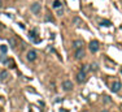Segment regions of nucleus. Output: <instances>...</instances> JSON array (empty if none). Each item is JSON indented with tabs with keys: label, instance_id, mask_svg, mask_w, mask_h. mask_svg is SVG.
<instances>
[{
	"label": "nucleus",
	"instance_id": "1",
	"mask_svg": "<svg viewBox=\"0 0 122 112\" xmlns=\"http://www.w3.org/2000/svg\"><path fill=\"white\" fill-rule=\"evenodd\" d=\"M99 48H100V45H99L97 40H91L90 42V51L91 52H97Z\"/></svg>",
	"mask_w": 122,
	"mask_h": 112
},
{
	"label": "nucleus",
	"instance_id": "2",
	"mask_svg": "<svg viewBox=\"0 0 122 112\" xmlns=\"http://www.w3.org/2000/svg\"><path fill=\"white\" fill-rule=\"evenodd\" d=\"M40 9H42V5H40L39 3H34V4H31V7H30V11L33 12L34 14L40 13Z\"/></svg>",
	"mask_w": 122,
	"mask_h": 112
},
{
	"label": "nucleus",
	"instance_id": "3",
	"mask_svg": "<svg viewBox=\"0 0 122 112\" xmlns=\"http://www.w3.org/2000/svg\"><path fill=\"white\" fill-rule=\"evenodd\" d=\"M121 87H122L121 82H120V81H114V82L112 84V87H110V90H112L113 93H118V91L121 90Z\"/></svg>",
	"mask_w": 122,
	"mask_h": 112
},
{
	"label": "nucleus",
	"instance_id": "4",
	"mask_svg": "<svg viewBox=\"0 0 122 112\" xmlns=\"http://www.w3.org/2000/svg\"><path fill=\"white\" fill-rule=\"evenodd\" d=\"M62 89L65 91H70L71 89H73V82L69 81V79H66V81L62 82Z\"/></svg>",
	"mask_w": 122,
	"mask_h": 112
},
{
	"label": "nucleus",
	"instance_id": "5",
	"mask_svg": "<svg viewBox=\"0 0 122 112\" xmlns=\"http://www.w3.org/2000/svg\"><path fill=\"white\" fill-rule=\"evenodd\" d=\"M26 59H27L29 61H34V60H36V52L34 51V50H30V51L27 52V56H26Z\"/></svg>",
	"mask_w": 122,
	"mask_h": 112
},
{
	"label": "nucleus",
	"instance_id": "6",
	"mask_svg": "<svg viewBox=\"0 0 122 112\" xmlns=\"http://www.w3.org/2000/svg\"><path fill=\"white\" fill-rule=\"evenodd\" d=\"M85 57V51H83V48L81 47V48H77V51H75V59H78V60H81V59Z\"/></svg>",
	"mask_w": 122,
	"mask_h": 112
},
{
	"label": "nucleus",
	"instance_id": "7",
	"mask_svg": "<svg viewBox=\"0 0 122 112\" xmlns=\"http://www.w3.org/2000/svg\"><path fill=\"white\" fill-rule=\"evenodd\" d=\"M29 38H30V40H33L34 43H38V42H39V39L36 38V33H35V30H31L30 33H29Z\"/></svg>",
	"mask_w": 122,
	"mask_h": 112
},
{
	"label": "nucleus",
	"instance_id": "8",
	"mask_svg": "<svg viewBox=\"0 0 122 112\" xmlns=\"http://www.w3.org/2000/svg\"><path fill=\"white\" fill-rule=\"evenodd\" d=\"M77 79H78V82H86V79H87V77H86V73L81 70V72L78 73V76H77Z\"/></svg>",
	"mask_w": 122,
	"mask_h": 112
},
{
	"label": "nucleus",
	"instance_id": "9",
	"mask_svg": "<svg viewBox=\"0 0 122 112\" xmlns=\"http://www.w3.org/2000/svg\"><path fill=\"white\" fill-rule=\"evenodd\" d=\"M8 77H9V73L7 72V70H1V72H0V81H7L8 79Z\"/></svg>",
	"mask_w": 122,
	"mask_h": 112
},
{
	"label": "nucleus",
	"instance_id": "10",
	"mask_svg": "<svg viewBox=\"0 0 122 112\" xmlns=\"http://www.w3.org/2000/svg\"><path fill=\"white\" fill-rule=\"evenodd\" d=\"M73 46H74V48L77 50V48H81V47L83 46V42L81 39H77V40H74L73 42Z\"/></svg>",
	"mask_w": 122,
	"mask_h": 112
},
{
	"label": "nucleus",
	"instance_id": "11",
	"mask_svg": "<svg viewBox=\"0 0 122 112\" xmlns=\"http://www.w3.org/2000/svg\"><path fill=\"white\" fill-rule=\"evenodd\" d=\"M73 23L75 26H81L82 25V20H81L79 17H73Z\"/></svg>",
	"mask_w": 122,
	"mask_h": 112
},
{
	"label": "nucleus",
	"instance_id": "12",
	"mask_svg": "<svg viewBox=\"0 0 122 112\" xmlns=\"http://www.w3.org/2000/svg\"><path fill=\"white\" fill-rule=\"evenodd\" d=\"M9 46L10 47H12V48H14V47H16L17 46V39H16V38H9Z\"/></svg>",
	"mask_w": 122,
	"mask_h": 112
},
{
	"label": "nucleus",
	"instance_id": "13",
	"mask_svg": "<svg viewBox=\"0 0 122 112\" xmlns=\"http://www.w3.org/2000/svg\"><path fill=\"white\" fill-rule=\"evenodd\" d=\"M61 5H62V4H61L60 0H55L53 4H52V7H53L55 9H59V8H61Z\"/></svg>",
	"mask_w": 122,
	"mask_h": 112
},
{
	"label": "nucleus",
	"instance_id": "14",
	"mask_svg": "<svg viewBox=\"0 0 122 112\" xmlns=\"http://www.w3.org/2000/svg\"><path fill=\"white\" fill-rule=\"evenodd\" d=\"M101 26H110L112 23H110V21H108V20H103V21L100 22Z\"/></svg>",
	"mask_w": 122,
	"mask_h": 112
},
{
	"label": "nucleus",
	"instance_id": "15",
	"mask_svg": "<svg viewBox=\"0 0 122 112\" xmlns=\"http://www.w3.org/2000/svg\"><path fill=\"white\" fill-rule=\"evenodd\" d=\"M0 51H1L3 54H5V52L8 51V47L5 46V45H1V46H0Z\"/></svg>",
	"mask_w": 122,
	"mask_h": 112
},
{
	"label": "nucleus",
	"instance_id": "16",
	"mask_svg": "<svg viewBox=\"0 0 122 112\" xmlns=\"http://www.w3.org/2000/svg\"><path fill=\"white\" fill-rule=\"evenodd\" d=\"M81 70H82V72H85L86 74H87V72L90 70V65H83V67H82V69H81Z\"/></svg>",
	"mask_w": 122,
	"mask_h": 112
},
{
	"label": "nucleus",
	"instance_id": "17",
	"mask_svg": "<svg viewBox=\"0 0 122 112\" xmlns=\"http://www.w3.org/2000/svg\"><path fill=\"white\" fill-rule=\"evenodd\" d=\"M104 98H105V99H104V101H105L107 103H109V102H110V99H109V96H104Z\"/></svg>",
	"mask_w": 122,
	"mask_h": 112
},
{
	"label": "nucleus",
	"instance_id": "18",
	"mask_svg": "<svg viewBox=\"0 0 122 112\" xmlns=\"http://www.w3.org/2000/svg\"><path fill=\"white\" fill-rule=\"evenodd\" d=\"M62 13H64L62 9H59V12H57V14H59V16H62Z\"/></svg>",
	"mask_w": 122,
	"mask_h": 112
},
{
	"label": "nucleus",
	"instance_id": "19",
	"mask_svg": "<svg viewBox=\"0 0 122 112\" xmlns=\"http://www.w3.org/2000/svg\"><path fill=\"white\" fill-rule=\"evenodd\" d=\"M101 112H108V111H107V110H104V111H101Z\"/></svg>",
	"mask_w": 122,
	"mask_h": 112
},
{
	"label": "nucleus",
	"instance_id": "20",
	"mask_svg": "<svg viewBox=\"0 0 122 112\" xmlns=\"http://www.w3.org/2000/svg\"><path fill=\"white\" fill-rule=\"evenodd\" d=\"M0 7H1V0H0Z\"/></svg>",
	"mask_w": 122,
	"mask_h": 112
},
{
	"label": "nucleus",
	"instance_id": "21",
	"mask_svg": "<svg viewBox=\"0 0 122 112\" xmlns=\"http://www.w3.org/2000/svg\"><path fill=\"white\" fill-rule=\"evenodd\" d=\"M121 73H122V69H121Z\"/></svg>",
	"mask_w": 122,
	"mask_h": 112
}]
</instances>
